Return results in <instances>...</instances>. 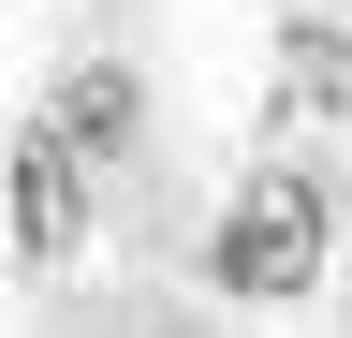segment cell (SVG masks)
Returning a JSON list of instances; mask_svg holds the SVG:
<instances>
[{"label": "cell", "mask_w": 352, "mask_h": 338, "mask_svg": "<svg viewBox=\"0 0 352 338\" xmlns=\"http://www.w3.org/2000/svg\"><path fill=\"white\" fill-rule=\"evenodd\" d=\"M44 118H59V133H74L88 162H118L132 133H147V89H132L118 59H74V74H59V103H44Z\"/></svg>", "instance_id": "cell-3"}, {"label": "cell", "mask_w": 352, "mask_h": 338, "mask_svg": "<svg viewBox=\"0 0 352 338\" xmlns=\"http://www.w3.org/2000/svg\"><path fill=\"white\" fill-rule=\"evenodd\" d=\"M279 74H294L308 103H352V30L338 15H279Z\"/></svg>", "instance_id": "cell-4"}, {"label": "cell", "mask_w": 352, "mask_h": 338, "mask_svg": "<svg viewBox=\"0 0 352 338\" xmlns=\"http://www.w3.org/2000/svg\"><path fill=\"white\" fill-rule=\"evenodd\" d=\"M206 279H220V309H294L323 279V177H294V162L235 177V206L206 221Z\"/></svg>", "instance_id": "cell-1"}, {"label": "cell", "mask_w": 352, "mask_h": 338, "mask_svg": "<svg viewBox=\"0 0 352 338\" xmlns=\"http://www.w3.org/2000/svg\"><path fill=\"white\" fill-rule=\"evenodd\" d=\"M0 191H15V206H0V221H15V265H59V250L88 235V147L59 133V118H30V133H15Z\"/></svg>", "instance_id": "cell-2"}]
</instances>
